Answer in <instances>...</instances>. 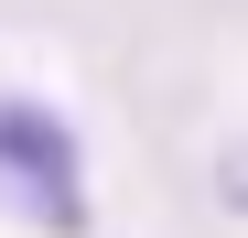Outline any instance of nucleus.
<instances>
[{"mask_svg":"<svg viewBox=\"0 0 248 238\" xmlns=\"http://www.w3.org/2000/svg\"><path fill=\"white\" fill-rule=\"evenodd\" d=\"M216 184H227V206H248V141H237L227 163H216Z\"/></svg>","mask_w":248,"mask_h":238,"instance_id":"obj_2","label":"nucleus"},{"mask_svg":"<svg viewBox=\"0 0 248 238\" xmlns=\"http://www.w3.org/2000/svg\"><path fill=\"white\" fill-rule=\"evenodd\" d=\"M0 217L44 238H87V141L44 98H0Z\"/></svg>","mask_w":248,"mask_h":238,"instance_id":"obj_1","label":"nucleus"}]
</instances>
